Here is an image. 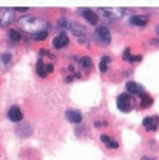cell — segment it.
Instances as JSON below:
<instances>
[{
	"label": "cell",
	"mask_w": 159,
	"mask_h": 160,
	"mask_svg": "<svg viewBox=\"0 0 159 160\" xmlns=\"http://www.w3.org/2000/svg\"><path fill=\"white\" fill-rule=\"evenodd\" d=\"M19 27H21L23 31H26L27 33H31V34H37L42 31H46V22L42 21L41 18L38 17H34V15H26V17H22L19 19Z\"/></svg>",
	"instance_id": "obj_1"
},
{
	"label": "cell",
	"mask_w": 159,
	"mask_h": 160,
	"mask_svg": "<svg viewBox=\"0 0 159 160\" xmlns=\"http://www.w3.org/2000/svg\"><path fill=\"white\" fill-rule=\"evenodd\" d=\"M116 103H117V108L120 109L121 112H124V113H129V112H131L132 108H134V106H135V103H134V101H132V98H131L127 93H122V94L118 95Z\"/></svg>",
	"instance_id": "obj_2"
},
{
	"label": "cell",
	"mask_w": 159,
	"mask_h": 160,
	"mask_svg": "<svg viewBox=\"0 0 159 160\" xmlns=\"http://www.w3.org/2000/svg\"><path fill=\"white\" fill-rule=\"evenodd\" d=\"M94 34H95V38H97L102 45H108V43L111 42V32H110L108 28L105 27V26L97 27Z\"/></svg>",
	"instance_id": "obj_3"
},
{
	"label": "cell",
	"mask_w": 159,
	"mask_h": 160,
	"mask_svg": "<svg viewBox=\"0 0 159 160\" xmlns=\"http://www.w3.org/2000/svg\"><path fill=\"white\" fill-rule=\"evenodd\" d=\"M98 13H101L103 17L110 18V19H120L125 10L124 9H118V8H101L98 9Z\"/></svg>",
	"instance_id": "obj_4"
},
{
	"label": "cell",
	"mask_w": 159,
	"mask_h": 160,
	"mask_svg": "<svg viewBox=\"0 0 159 160\" xmlns=\"http://www.w3.org/2000/svg\"><path fill=\"white\" fill-rule=\"evenodd\" d=\"M14 21V10L0 9V27H7Z\"/></svg>",
	"instance_id": "obj_5"
},
{
	"label": "cell",
	"mask_w": 159,
	"mask_h": 160,
	"mask_svg": "<svg viewBox=\"0 0 159 160\" xmlns=\"http://www.w3.org/2000/svg\"><path fill=\"white\" fill-rule=\"evenodd\" d=\"M65 117L69 122L71 123H80L82 119H83V116H82V112L78 111V109H68L65 112Z\"/></svg>",
	"instance_id": "obj_6"
},
{
	"label": "cell",
	"mask_w": 159,
	"mask_h": 160,
	"mask_svg": "<svg viewBox=\"0 0 159 160\" xmlns=\"http://www.w3.org/2000/svg\"><path fill=\"white\" fill-rule=\"evenodd\" d=\"M159 125V117L158 116H151V117H145L143 119V126L148 131H155Z\"/></svg>",
	"instance_id": "obj_7"
},
{
	"label": "cell",
	"mask_w": 159,
	"mask_h": 160,
	"mask_svg": "<svg viewBox=\"0 0 159 160\" xmlns=\"http://www.w3.org/2000/svg\"><path fill=\"white\" fill-rule=\"evenodd\" d=\"M69 43V37L66 36V33L61 32L60 34H57L55 38H54V41H52V46L55 48H64L66 45Z\"/></svg>",
	"instance_id": "obj_8"
},
{
	"label": "cell",
	"mask_w": 159,
	"mask_h": 160,
	"mask_svg": "<svg viewBox=\"0 0 159 160\" xmlns=\"http://www.w3.org/2000/svg\"><path fill=\"white\" fill-rule=\"evenodd\" d=\"M8 118L10 119L12 122H21L22 121V118H23V113L21 111V108L17 107V106H13L9 108L8 111Z\"/></svg>",
	"instance_id": "obj_9"
},
{
	"label": "cell",
	"mask_w": 159,
	"mask_h": 160,
	"mask_svg": "<svg viewBox=\"0 0 159 160\" xmlns=\"http://www.w3.org/2000/svg\"><path fill=\"white\" fill-rule=\"evenodd\" d=\"M79 12L82 13V15L84 17L85 21H88V23L97 24V22H98V14L95 12H93L92 9H80Z\"/></svg>",
	"instance_id": "obj_10"
},
{
	"label": "cell",
	"mask_w": 159,
	"mask_h": 160,
	"mask_svg": "<svg viewBox=\"0 0 159 160\" xmlns=\"http://www.w3.org/2000/svg\"><path fill=\"white\" fill-rule=\"evenodd\" d=\"M126 89H127L129 93H131V94H139V95L143 94V92H144V88L140 84L135 83V82H127L126 83Z\"/></svg>",
	"instance_id": "obj_11"
},
{
	"label": "cell",
	"mask_w": 159,
	"mask_h": 160,
	"mask_svg": "<svg viewBox=\"0 0 159 160\" xmlns=\"http://www.w3.org/2000/svg\"><path fill=\"white\" fill-rule=\"evenodd\" d=\"M130 23L137 27H144L148 23V18L145 15H132L130 17Z\"/></svg>",
	"instance_id": "obj_12"
},
{
	"label": "cell",
	"mask_w": 159,
	"mask_h": 160,
	"mask_svg": "<svg viewBox=\"0 0 159 160\" xmlns=\"http://www.w3.org/2000/svg\"><path fill=\"white\" fill-rule=\"evenodd\" d=\"M122 58H124V61H129V62H137V61H141V56H140V55L132 56L130 48H126V50H125V52H124V55H122Z\"/></svg>",
	"instance_id": "obj_13"
},
{
	"label": "cell",
	"mask_w": 159,
	"mask_h": 160,
	"mask_svg": "<svg viewBox=\"0 0 159 160\" xmlns=\"http://www.w3.org/2000/svg\"><path fill=\"white\" fill-rule=\"evenodd\" d=\"M101 141L103 144H106V146L110 148V149H117L118 148V142H116L115 140L108 135H101Z\"/></svg>",
	"instance_id": "obj_14"
},
{
	"label": "cell",
	"mask_w": 159,
	"mask_h": 160,
	"mask_svg": "<svg viewBox=\"0 0 159 160\" xmlns=\"http://www.w3.org/2000/svg\"><path fill=\"white\" fill-rule=\"evenodd\" d=\"M36 71H37V74L41 76V78H46V76H47V72H46V64H44L42 57L38 58L37 65H36Z\"/></svg>",
	"instance_id": "obj_15"
},
{
	"label": "cell",
	"mask_w": 159,
	"mask_h": 160,
	"mask_svg": "<svg viewBox=\"0 0 159 160\" xmlns=\"http://www.w3.org/2000/svg\"><path fill=\"white\" fill-rule=\"evenodd\" d=\"M153 103V98L150 97V95H148V94H140V107L141 108H148L150 104Z\"/></svg>",
	"instance_id": "obj_16"
},
{
	"label": "cell",
	"mask_w": 159,
	"mask_h": 160,
	"mask_svg": "<svg viewBox=\"0 0 159 160\" xmlns=\"http://www.w3.org/2000/svg\"><path fill=\"white\" fill-rule=\"evenodd\" d=\"M108 62H110V57L108 56H103L101 62H99V70L102 72H106L107 71V68H108Z\"/></svg>",
	"instance_id": "obj_17"
},
{
	"label": "cell",
	"mask_w": 159,
	"mask_h": 160,
	"mask_svg": "<svg viewBox=\"0 0 159 160\" xmlns=\"http://www.w3.org/2000/svg\"><path fill=\"white\" fill-rule=\"evenodd\" d=\"M9 36H10V39L13 42H19V41H21V34H19V32H17L14 29L9 31Z\"/></svg>",
	"instance_id": "obj_18"
},
{
	"label": "cell",
	"mask_w": 159,
	"mask_h": 160,
	"mask_svg": "<svg viewBox=\"0 0 159 160\" xmlns=\"http://www.w3.org/2000/svg\"><path fill=\"white\" fill-rule=\"evenodd\" d=\"M80 64H82V66H83L84 69H88V68L92 66V60H90L89 56H84V57H82V60H80Z\"/></svg>",
	"instance_id": "obj_19"
},
{
	"label": "cell",
	"mask_w": 159,
	"mask_h": 160,
	"mask_svg": "<svg viewBox=\"0 0 159 160\" xmlns=\"http://www.w3.org/2000/svg\"><path fill=\"white\" fill-rule=\"evenodd\" d=\"M12 60V55L10 53H3L2 56H0V61L3 62V65H8L10 62Z\"/></svg>",
	"instance_id": "obj_20"
},
{
	"label": "cell",
	"mask_w": 159,
	"mask_h": 160,
	"mask_svg": "<svg viewBox=\"0 0 159 160\" xmlns=\"http://www.w3.org/2000/svg\"><path fill=\"white\" fill-rule=\"evenodd\" d=\"M47 31H42V32H39L37 34H34V39H37V41H44V39H46L47 37Z\"/></svg>",
	"instance_id": "obj_21"
},
{
	"label": "cell",
	"mask_w": 159,
	"mask_h": 160,
	"mask_svg": "<svg viewBox=\"0 0 159 160\" xmlns=\"http://www.w3.org/2000/svg\"><path fill=\"white\" fill-rule=\"evenodd\" d=\"M54 71V66L51 64H46V72L47 74H51Z\"/></svg>",
	"instance_id": "obj_22"
},
{
	"label": "cell",
	"mask_w": 159,
	"mask_h": 160,
	"mask_svg": "<svg viewBox=\"0 0 159 160\" xmlns=\"http://www.w3.org/2000/svg\"><path fill=\"white\" fill-rule=\"evenodd\" d=\"M39 55H47V56H50L51 58H54V55H52L50 51H45V50H41V51H39Z\"/></svg>",
	"instance_id": "obj_23"
},
{
	"label": "cell",
	"mask_w": 159,
	"mask_h": 160,
	"mask_svg": "<svg viewBox=\"0 0 159 160\" xmlns=\"http://www.w3.org/2000/svg\"><path fill=\"white\" fill-rule=\"evenodd\" d=\"M15 10H17V12H27L28 8H17Z\"/></svg>",
	"instance_id": "obj_24"
},
{
	"label": "cell",
	"mask_w": 159,
	"mask_h": 160,
	"mask_svg": "<svg viewBox=\"0 0 159 160\" xmlns=\"http://www.w3.org/2000/svg\"><path fill=\"white\" fill-rule=\"evenodd\" d=\"M141 160H156L155 158H149V156H144Z\"/></svg>",
	"instance_id": "obj_25"
},
{
	"label": "cell",
	"mask_w": 159,
	"mask_h": 160,
	"mask_svg": "<svg viewBox=\"0 0 159 160\" xmlns=\"http://www.w3.org/2000/svg\"><path fill=\"white\" fill-rule=\"evenodd\" d=\"M156 32H158V33H159V26H158V27H156Z\"/></svg>",
	"instance_id": "obj_26"
}]
</instances>
